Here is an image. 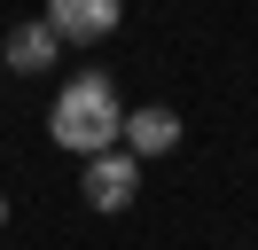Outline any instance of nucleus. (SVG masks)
I'll return each mask as SVG.
<instances>
[{
  "label": "nucleus",
  "mask_w": 258,
  "mask_h": 250,
  "mask_svg": "<svg viewBox=\"0 0 258 250\" xmlns=\"http://www.w3.org/2000/svg\"><path fill=\"white\" fill-rule=\"evenodd\" d=\"M47 133H55V149H71V156H110V149H117L125 109H117V86H110L102 62H79V71L55 86Z\"/></svg>",
  "instance_id": "obj_1"
},
{
  "label": "nucleus",
  "mask_w": 258,
  "mask_h": 250,
  "mask_svg": "<svg viewBox=\"0 0 258 250\" xmlns=\"http://www.w3.org/2000/svg\"><path fill=\"white\" fill-rule=\"evenodd\" d=\"M39 24L55 31V47H102L117 31V0H47Z\"/></svg>",
  "instance_id": "obj_2"
},
{
  "label": "nucleus",
  "mask_w": 258,
  "mask_h": 250,
  "mask_svg": "<svg viewBox=\"0 0 258 250\" xmlns=\"http://www.w3.org/2000/svg\"><path fill=\"white\" fill-rule=\"evenodd\" d=\"M79 196L94 203V211H125V203L141 196V164H133L125 149H110V156H86V172H79Z\"/></svg>",
  "instance_id": "obj_3"
},
{
  "label": "nucleus",
  "mask_w": 258,
  "mask_h": 250,
  "mask_svg": "<svg viewBox=\"0 0 258 250\" xmlns=\"http://www.w3.org/2000/svg\"><path fill=\"white\" fill-rule=\"evenodd\" d=\"M117 149L141 164V156H164V149H180V117L164 102H141V109H125V133H117Z\"/></svg>",
  "instance_id": "obj_4"
},
{
  "label": "nucleus",
  "mask_w": 258,
  "mask_h": 250,
  "mask_svg": "<svg viewBox=\"0 0 258 250\" xmlns=\"http://www.w3.org/2000/svg\"><path fill=\"white\" fill-rule=\"evenodd\" d=\"M0 62H8V71H24V78L55 71V31L39 24V16H32V24H16V31H8V47H0Z\"/></svg>",
  "instance_id": "obj_5"
},
{
  "label": "nucleus",
  "mask_w": 258,
  "mask_h": 250,
  "mask_svg": "<svg viewBox=\"0 0 258 250\" xmlns=\"http://www.w3.org/2000/svg\"><path fill=\"white\" fill-rule=\"evenodd\" d=\"M0 227H8V196H0Z\"/></svg>",
  "instance_id": "obj_6"
}]
</instances>
